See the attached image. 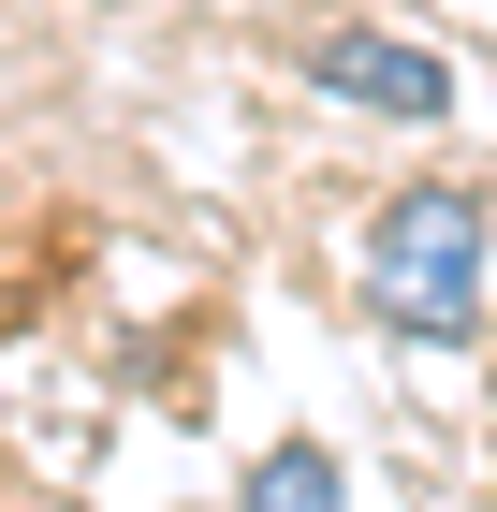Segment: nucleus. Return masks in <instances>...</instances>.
Listing matches in <instances>:
<instances>
[{
	"instance_id": "2",
	"label": "nucleus",
	"mask_w": 497,
	"mask_h": 512,
	"mask_svg": "<svg viewBox=\"0 0 497 512\" xmlns=\"http://www.w3.org/2000/svg\"><path fill=\"white\" fill-rule=\"evenodd\" d=\"M307 88L351 103V118H395V132H439V118H454V59L410 44V30H322V44H307Z\"/></svg>"
},
{
	"instance_id": "3",
	"label": "nucleus",
	"mask_w": 497,
	"mask_h": 512,
	"mask_svg": "<svg viewBox=\"0 0 497 512\" xmlns=\"http://www.w3.org/2000/svg\"><path fill=\"white\" fill-rule=\"evenodd\" d=\"M234 512H351V483H337V454H322V439H264V454H249V483H234Z\"/></svg>"
},
{
	"instance_id": "1",
	"label": "nucleus",
	"mask_w": 497,
	"mask_h": 512,
	"mask_svg": "<svg viewBox=\"0 0 497 512\" xmlns=\"http://www.w3.org/2000/svg\"><path fill=\"white\" fill-rule=\"evenodd\" d=\"M483 264H497V205L468 176H410V191L366 220V322L410 337V352H454L468 322H483Z\"/></svg>"
}]
</instances>
